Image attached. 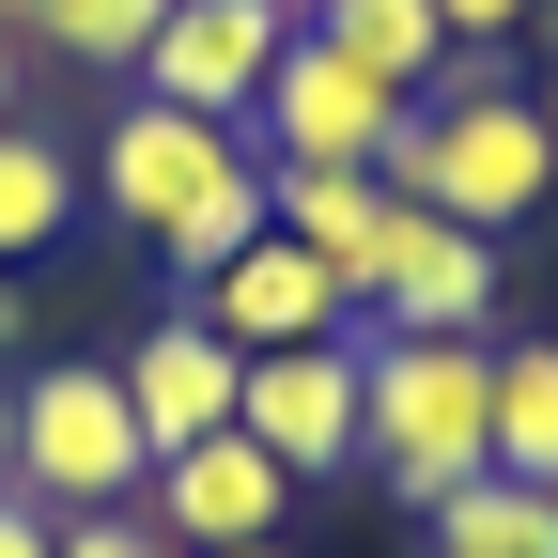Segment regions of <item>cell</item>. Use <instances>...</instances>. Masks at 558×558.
<instances>
[{"instance_id":"cell-3","label":"cell","mask_w":558,"mask_h":558,"mask_svg":"<svg viewBox=\"0 0 558 558\" xmlns=\"http://www.w3.org/2000/svg\"><path fill=\"white\" fill-rule=\"evenodd\" d=\"M16 497L62 527V512H140L156 497V435H140V403L109 357H47L16 388Z\"/></svg>"},{"instance_id":"cell-16","label":"cell","mask_w":558,"mask_h":558,"mask_svg":"<svg viewBox=\"0 0 558 558\" xmlns=\"http://www.w3.org/2000/svg\"><path fill=\"white\" fill-rule=\"evenodd\" d=\"M279 233L341 264V295H357V248L388 233V171H279Z\"/></svg>"},{"instance_id":"cell-21","label":"cell","mask_w":558,"mask_h":558,"mask_svg":"<svg viewBox=\"0 0 558 558\" xmlns=\"http://www.w3.org/2000/svg\"><path fill=\"white\" fill-rule=\"evenodd\" d=\"M16 94H32V47H16V32H0V124H16Z\"/></svg>"},{"instance_id":"cell-10","label":"cell","mask_w":558,"mask_h":558,"mask_svg":"<svg viewBox=\"0 0 558 558\" xmlns=\"http://www.w3.org/2000/svg\"><path fill=\"white\" fill-rule=\"evenodd\" d=\"M171 527V558H233V543H279V512H295V481H279L248 435H202V450H171L156 465V497H140Z\"/></svg>"},{"instance_id":"cell-24","label":"cell","mask_w":558,"mask_h":558,"mask_svg":"<svg viewBox=\"0 0 558 558\" xmlns=\"http://www.w3.org/2000/svg\"><path fill=\"white\" fill-rule=\"evenodd\" d=\"M233 558H295V543H233Z\"/></svg>"},{"instance_id":"cell-1","label":"cell","mask_w":558,"mask_h":558,"mask_svg":"<svg viewBox=\"0 0 558 558\" xmlns=\"http://www.w3.org/2000/svg\"><path fill=\"white\" fill-rule=\"evenodd\" d=\"M357 465L403 512L465 497L497 465V341H435V326H357Z\"/></svg>"},{"instance_id":"cell-22","label":"cell","mask_w":558,"mask_h":558,"mask_svg":"<svg viewBox=\"0 0 558 558\" xmlns=\"http://www.w3.org/2000/svg\"><path fill=\"white\" fill-rule=\"evenodd\" d=\"M0 497H16V388H0Z\"/></svg>"},{"instance_id":"cell-23","label":"cell","mask_w":558,"mask_h":558,"mask_svg":"<svg viewBox=\"0 0 558 558\" xmlns=\"http://www.w3.org/2000/svg\"><path fill=\"white\" fill-rule=\"evenodd\" d=\"M279 16H295V32H311V16H326V0H279Z\"/></svg>"},{"instance_id":"cell-6","label":"cell","mask_w":558,"mask_h":558,"mask_svg":"<svg viewBox=\"0 0 558 558\" xmlns=\"http://www.w3.org/2000/svg\"><path fill=\"white\" fill-rule=\"evenodd\" d=\"M403 124H418V94H388L373 62H341L326 32L279 47V78H264V109H248V140H264L279 171H388Z\"/></svg>"},{"instance_id":"cell-20","label":"cell","mask_w":558,"mask_h":558,"mask_svg":"<svg viewBox=\"0 0 558 558\" xmlns=\"http://www.w3.org/2000/svg\"><path fill=\"white\" fill-rule=\"evenodd\" d=\"M0 558H62V543H47V512H32V497H0Z\"/></svg>"},{"instance_id":"cell-9","label":"cell","mask_w":558,"mask_h":558,"mask_svg":"<svg viewBox=\"0 0 558 558\" xmlns=\"http://www.w3.org/2000/svg\"><path fill=\"white\" fill-rule=\"evenodd\" d=\"M186 311L233 341V357H279V341H357V295H341V264L295 248V233H248L218 279H186Z\"/></svg>"},{"instance_id":"cell-7","label":"cell","mask_w":558,"mask_h":558,"mask_svg":"<svg viewBox=\"0 0 558 558\" xmlns=\"http://www.w3.org/2000/svg\"><path fill=\"white\" fill-rule=\"evenodd\" d=\"M279 47H295L279 0H171L156 47H140V94H156V109H202V124H248L264 78H279Z\"/></svg>"},{"instance_id":"cell-14","label":"cell","mask_w":558,"mask_h":558,"mask_svg":"<svg viewBox=\"0 0 558 558\" xmlns=\"http://www.w3.org/2000/svg\"><path fill=\"white\" fill-rule=\"evenodd\" d=\"M78 202H94V186H78V156H62V140H32V124H0V264H47Z\"/></svg>"},{"instance_id":"cell-17","label":"cell","mask_w":558,"mask_h":558,"mask_svg":"<svg viewBox=\"0 0 558 558\" xmlns=\"http://www.w3.org/2000/svg\"><path fill=\"white\" fill-rule=\"evenodd\" d=\"M497 481H558V341H497Z\"/></svg>"},{"instance_id":"cell-2","label":"cell","mask_w":558,"mask_h":558,"mask_svg":"<svg viewBox=\"0 0 558 558\" xmlns=\"http://www.w3.org/2000/svg\"><path fill=\"white\" fill-rule=\"evenodd\" d=\"M388 202H435V218H465V233H527L558 202V124L512 78H435L418 124L388 140Z\"/></svg>"},{"instance_id":"cell-13","label":"cell","mask_w":558,"mask_h":558,"mask_svg":"<svg viewBox=\"0 0 558 558\" xmlns=\"http://www.w3.org/2000/svg\"><path fill=\"white\" fill-rule=\"evenodd\" d=\"M311 32H326L341 62H373L388 94H435V78H450V16H435V0H326Z\"/></svg>"},{"instance_id":"cell-8","label":"cell","mask_w":558,"mask_h":558,"mask_svg":"<svg viewBox=\"0 0 558 558\" xmlns=\"http://www.w3.org/2000/svg\"><path fill=\"white\" fill-rule=\"evenodd\" d=\"M233 435L279 481H341V465H357V341H279V357H248Z\"/></svg>"},{"instance_id":"cell-15","label":"cell","mask_w":558,"mask_h":558,"mask_svg":"<svg viewBox=\"0 0 558 558\" xmlns=\"http://www.w3.org/2000/svg\"><path fill=\"white\" fill-rule=\"evenodd\" d=\"M156 16H171V0H0L16 47H47V62H124V78H140V47H156Z\"/></svg>"},{"instance_id":"cell-11","label":"cell","mask_w":558,"mask_h":558,"mask_svg":"<svg viewBox=\"0 0 558 558\" xmlns=\"http://www.w3.org/2000/svg\"><path fill=\"white\" fill-rule=\"evenodd\" d=\"M233 388H248V357H233L202 311H156L140 357H124V403H140V435H156V465L202 450V435H233Z\"/></svg>"},{"instance_id":"cell-5","label":"cell","mask_w":558,"mask_h":558,"mask_svg":"<svg viewBox=\"0 0 558 558\" xmlns=\"http://www.w3.org/2000/svg\"><path fill=\"white\" fill-rule=\"evenodd\" d=\"M497 295H512L497 233L435 218V202H388V233L357 248V326H435V341H497Z\"/></svg>"},{"instance_id":"cell-12","label":"cell","mask_w":558,"mask_h":558,"mask_svg":"<svg viewBox=\"0 0 558 558\" xmlns=\"http://www.w3.org/2000/svg\"><path fill=\"white\" fill-rule=\"evenodd\" d=\"M418 558H558V481H497L481 465L465 497L418 512Z\"/></svg>"},{"instance_id":"cell-19","label":"cell","mask_w":558,"mask_h":558,"mask_svg":"<svg viewBox=\"0 0 558 558\" xmlns=\"http://www.w3.org/2000/svg\"><path fill=\"white\" fill-rule=\"evenodd\" d=\"M435 16H450V47H512V32L543 16V0H435Z\"/></svg>"},{"instance_id":"cell-4","label":"cell","mask_w":558,"mask_h":558,"mask_svg":"<svg viewBox=\"0 0 558 558\" xmlns=\"http://www.w3.org/2000/svg\"><path fill=\"white\" fill-rule=\"evenodd\" d=\"M248 156H264V140H248V124H202V109H156V94H124L78 186L109 202V218H124L140 248H156V233H186V218H202V202H218V186H233Z\"/></svg>"},{"instance_id":"cell-18","label":"cell","mask_w":558,"mask_h":558,"mask_svg":"<svg viewBox=\"0 0 558 558\" xmlns=\"http://www.w3.org/2000/svg\"><path fill=\"white\" fill-rule=\"evenodd\" d=\"M47 543H62V558H171V527H156V512H62Z\"/></svg>"}]
</instances>
